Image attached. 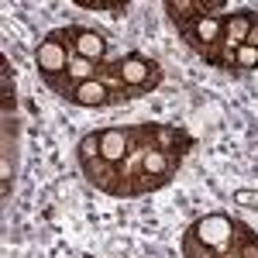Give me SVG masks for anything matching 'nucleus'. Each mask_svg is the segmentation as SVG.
<instances>
[{
  "label": "nucleus",
  "mask_w": 258,
  "mask_h": 258,
  "mask_svg": "<svg viewBox=\"0 0 258 258\" xmlns=\"http://www.w3.org/2000/svg\"><path fill=\"white\" fill-rule=\"evenodd\" d=\"M227 11L224 0H165V14L176 28H186L200 18H210V14H220Z\"/></svg>",
  "instance_id": "nucleus-5"
},
{
  "label": "nucleus",
  "mask_w": 258,
  "mask_h": 258,
  "mask_svg": "<svg viewBox=\"0 0 258 258\" xmlns=\"http://www.w3.org/2000/svg\"><path fill=\"white\" fill-rule=\"evenodd\" d=\"M182 258H258V231L231 214H203L182 231Z\"/></svg>",
  "instance_id": "nucleus-4"
},
{
  "label": "nucleus",
  "mask_w": 258,
  "mask_h": 258,
  "mask_svg": "<svg viewBox=\"0 0 258 258\" xmlns=\"http://www.w3.org/2000/svg\"><path fill=\"white\" fill-rule=\"evenodd\" d=\"M107 59H110V38L103 31L80 28V24L48 31L35 48L38 76L62 100L76 97V90L93 80Z\"/></svg>",
  "instance_id": "nucleus-2"
},
{
  "label": "nucleus",
  "mask_w": 258,
  "mask_h": 258,
  "mask_svg": "<svg viewBox=\"0 0 258 258\" xmlns=\"http://www.w3.org/2000/svg\"><path fill=\"white\" fill-rule=\"evenodd\" d=\"M80 7L86 11H103V14H124L127 4H93V0H80Z\"/></svg>",
  "instance_id": "nucleus-6"
},
{
  "label": "nucleus",
  "mask_w": 258,
  "mask_h": 258,
  "mask_svg": "<svg viewBox=\"0 0 258 258\" xmlns=\"http://www.w3.org/2000/svg\"><path fill=\"white\" fill-rule=\"evenodd\" d=\"M182 41L207 66L217 69H258V11L238 7L200 18L179 28Z\"/></svg>",
  "instance_id": "nucleus-3"
},
{
  "label": "nucleus",
  "mask_w": 258,
  "mask_h": 258,
  "mask_svg": "<svg viewBox=\"0 0 258 258\" xmlns=\"http://www.w3.org/2000/svg\"><path fill=\"white\" fill-rule=\"evenodd\" d=\"M193 148V135L176 124H120L83 135L76 159L86 182L114 200L155 193L176 179L182 159Z\"/></svg>",
  "instance_id": "nucleus-1"
}]
</instances>
